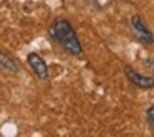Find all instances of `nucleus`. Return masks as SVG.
<instances>
[{"mask_svg":"<svg viewBox=\"0 0 154 137\" xmlns=\"http://www.w3.org/2000/svg\"><path fill=\"white\" fill-rule=\"evenodd\" d=\"M131 29H132V34L136 35V38H137L139 42L146 44V45L154 42V37H152V34H151V30L144 25L143 19L139 15H134L131 19Z\"/></svg>","mask_w":154,"mask_h":137,"instance_id":"nucleus-2","label":"nucleus"},{"mask_svg":"<svg viewBox=\"0 0 154 137\" xmlns=\"http://www.w3.org/2000/svg\"><path fill=\"white\" fill-rule=\"evenodd\" d=\"M124 72H126V77L129 79V82L134 87H139V89H152L154 87V77L143 75V74L136 72L132 67H126Z\"/></svg>","mask_w":154,"mask_h":137,"instance_id":"nucleus-3","label":"nucleus"},{"mask_svg":"<svg viewBox=\"0 0 154 137\" xmlns=\"http://www.w3.org/2000/svg\"><path fill=\"white\" fill-rule=\"evenodd\" d=\"M27 62H29V65L32 67L34 74L38 77V79H42V80L47 79V75H49V68H47L45 60H44L38 53H29V55H27Z\"/></svg>","mask_w":154,"mask_h":137,"instance_id":"nucleus-4","label":"nucleus"},{"mask_svg":"<svg viewBox=\"0 0 154 137\" xmlns=\"http://www.w3.org/2000/svg\"><path fill=\"white\" fill-rule=\"evenodd\" d=\"M0 70L2 72H17L19 70V65H17L14 57H10L5 52H0Z\"/></svg>","mask_w":154,"mask_h":137,"instance_id":"nucleus-5","label":"nucleus"},{"mask_svg":"<svg viewBox=\"0 0 154 137\" xmlns=\"http://www.w3.org/2000/svg\"><path fill=\"white\" fill-rule=\"evenodd\" d=\"M49 35L66 52L72 53V55H79L82 52V47H81V42H79V38L75 35V30H74L72 25L66 19L54 20L52 25L49 27Z\"/></svg>","mask_w":154,"mask_h":137,"instance_id":"nucleus-1","label":"nucleus"},{"mask_svg":"<svg viewBox=\"0 0 154 137\" xmlns=\"http://www.w3.org/2000/svg\"><path fill=\"white\" fill-rule=\"evenodd\" d=\"M146 117H147V122H149L151 126L154 127V104L147 109V112H146Z\"/></svg>","mask_w":154,"mask_h":137,"instance_id":"nucleus-6","label":"nucleus"}]
</instances>
